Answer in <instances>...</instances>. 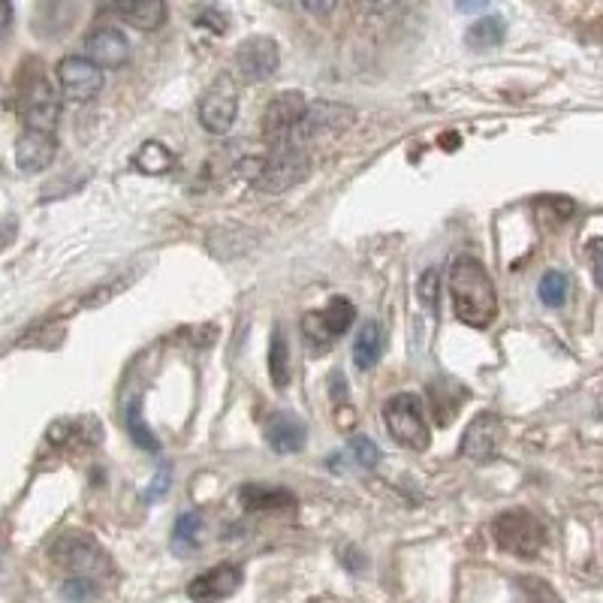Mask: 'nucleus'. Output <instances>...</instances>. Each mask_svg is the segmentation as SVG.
Returning <instances> with one entry per match:
<instances>
[{"mask_svg":"<svg viewBox=\"0 0 603 603\" xmlns=\"http://www.w3.org/2000/svg\"><path fill=\"white\" fill-rule=\"evenodd\" d=\"M348 453L353 455V462H356L360 468H374L378 465V459H381V450H378V446H374V441H371V438H365V434L350 438Z\"/></svg>","mask_w":603,"mask_h":603,"instance_id":"obj_28","label":"nucleus"},{"mask_svg":"<svg viewBox=\"0 0 603 603\" xmlns=\"http://www.w3.org/2000/svg\"><path fill=\"white\" fill-rule=\"evenodd\" d=\"M170 474H172L170 465L160 468V474L154 476V486L145 489V501H154V498H160L163 492H167V486H170Z\"/></svg>","mask_w":603,"mask_h":603,"instance_id":"obj_30","label":"nucleus"},{"mask_svg":"<svg viewBox=\"0 0 603 603\" xmlns=\"http://www.w3.org/2000/svg\"><path fill=\"white\" fill-rule=\"evenodd\" d=\"M489 0H455V7H459V12H480L483 7H486Z\"/></svg>","mask_w":603,"mask_h":603,"instance_id":"obj_32","label":"nucleus"},{"mask_svg":"<svg viewBox=\"0 0 603 603\" xmlns=\"http://www.w3.org/2000/svg\"><path fill=\"white\" fill-rule=\"evenodd\" d=\"M416 297H420L425 311H438V299H441V272L438 269H425L420 284H416Z\"/></svg>","mask_w":603,"mask_h":603,"instance_id":"obj_27","label":"nucleus"},{"mask_svg":"<svg viewBox=\"0 0 603 603\" xmlns=\"http://www.w3.org/2000/svg\"><path fill=\"white\" fill-rule=\"evenodd\" d=\"M133 170L142 172V175H167V172H172V167H175V154H172L163 142H145L142 149L133 154Z\"/></svg>","mask_w":603,"mask_h":603,"instance_id":"obj_21","label":"nucleus"},{"mask_svg":"<svg viewBox=\"0 0 603 603\" xmlns=\"http://www.w3.org/2000/svg\"><path fill=\"white\" fill-rule=\"evenodd\" d=\"M504 37H507V24L501 22L498 16H486V19H480V22L468 28L465 43L480 52V49H495V46H501Z\"/></svg>","mask_w":603,"mask_h":603,"instance_id":"obj_23","label":"nucleus"},{"mask_svg":"<svg viewBox=\"0 0 603 603\" xmlns=\"http://www.w3.org/2000/svg\"><path fill=\"white\" fill-rule=\"evenodd\" d=\"M100 12L115 16L139 31H158L167 22V0H100Z\"/></svg>","mask_w":603,"mask_h":603,"instance_id":"obj_13","label":"nucleus"},{"mask_svg":"<svg viewBox=\"0 0 603 603\" xmlns=\"http://www.w3.org/2000/svg\"><path fill=\"white\" fill-rule=\"evenodd\" d=\"M356 121V112L344 103H329V100H318V103H308L305 115L299 118L297 130L287 145H299L305 149L308 142H320V139L335 137L344 133Z\"/></svg>","mask_w":603,"mask_h":603,"instance_id":"obj_5","label":"nucleus"},{"mask_svg":"<svg viewBox=\"0 0 603 603\" xmlns=\"http://www.w3.org/2000/svg\"><path fill=\"white\" fill-rule=\"evenodd\" d=\"M52 555L64 571L82 573V576H97V573L109 567L107 552L100 550L94 540L86 537V534H67V537H61L54 543Z\"/></svg>","mask_w":603,"mask_h":603,"instance_id":"obj_11","label":"nucleus"},{"mask_svg":"<svg viewBox=\"0 0 603 603\" xmlns=\"http://www.w3.org/2000/svg\"><path fill=\"white\" fill-rule=\"evenodd\" d=\"M567 290H571V278L564 275V272H559V269H552V272H546V275L540 278L537 297L546 308H561L567 302Z\"/></svg>","mask_w":603,"mask_h":603,"instance_id":"obj_25","label":"nucleus"},{"mask_svg":"<svg viewBox=\"0 0 603 603\" xmlns=\"http://www.w3.org/2000/svg\"><path fill=\"white\" fill-rule=\"evenodd\" d=\"M58 158V139L52 130L28 128L16 142V163L22 172L49 170Z\"/></svg>","mask_w":603,"mask_h":603,"instance_id":"obj_14","label":"nucleus"},{"mask_svg":"<svg viewBox=\"0 0 603 603\" xmlns=\"http://www.w3.org/2000/svg\"><path fill=\"white\" fill-rule=\"evenodd\" d=\"M86 54L94 61L97 67H103V70H118V67L128 61L130 54V43L124 33L118 31V28H97L86 37Z\"/></svg>","mask_w":603,"mask_h":603,"instance_id":"obj_16","label":"nucleus"},{"mask_svg":"<svg viewBox=\"0 0 603 603\" xmlns=\"http://www.w3.org/2000/svg\"><path fill=\"white\" fill-rule=\"evenodd\" d=\"M308 100L299 91H284V94L272 97V103L263 112V137L269 149L287 145L293 130H297L299 118L305 115Z\"/></svg>","mask_w":603,"mask_h":603,"instance_id":"obj_8","label":"nucleus"},{"mask_svg":"<svg viewBox=\"0 0 603 603\" xmlns=\"http://www.w3.org/2000/svg\"><path fill=\"white\" fill-rule=\"evenodd\" d=\"M308 172H311V158H308L305 149L278 145V149H269V158L260 163L254 175V191L275 197V193L297 188L299 181H305Z\"/></svg>","mask_w":603,"mask_h":603,"instance_id":"obj_2","label":"nucleus"},{"mask_svg":"<svg viewBox=\"0 0 603 603\" xmlns=\"http://www.w3.org/2000/svg\"><path fill=\"white\" fill-rule=\"evenodd\" d=\"M353 320H356V308L350 299H332L323 311H311L302 320V332H305V339L311 344H318V348H326L332 341L344 335L350 326H353Z\"/></svg>","mask_w":603,"mask_h":603,"instance_id":"obj_9","label":"nucleus"},{"mask_svg":"<svg viewBox=\"0 0 603 603\" xmlns=\"http://www.w3.org/2000/svg\"><path fill=\"white\" fill-rule=\"evenodd\" d=\"M365 3H369L374 12H390V10H395V7H399L402 0H365Z\"/></svg>","mask_w":603,"mask_h":603,"instance_id":"obj_33","label":"nucleus"},{"mask_svg":"<svg viewBox=\"0 0 603 603\" xmlns=\"http://www.w3.org/2000/svg\"><path fill=\"white\" fill-rule=\"evenodd\" d=\"M278 64H281V52H278L275 40H269V37H251L235 52V70L251 86L272 79L278 73Z\"/></svg>","mask_w":603,"mask_h":603,"instance_id":"obj_12","label":"nucleus"},{"mask_svg":"<svg viewBox=\"0 0 603 603\" xmlns=\"http://www.w3.org/2000/svg\"><path fill=\"white\" fill-rule=\"evenodd\" d=\"M12 28V0H3V31Z\"/></svg>","mask_w":603,"mask_h":603,"instance_id":"obj_35","label":"nucleus"},{"mask_svg":"<svg viewBox=\"0 0 603 603\" xmlns=\"http://www.w3.org/2000/svg\"><path fill=\"white\" fill-rule=\"evenodd\" d=\"M501 438H504V425L498 420L495 413H483L476 416L474 423L465 429V438H462V455L465 459H474V462H489L492 455L498 453L501 446Z\"/></svg>","mask_w":603,"mask_h":603,"instance_id":"obj_15","label":"nucleus"},{"mask_svg":"<svg viewBox=\"0 0 603 603\" xmlns=\"http://www.w3.org/2000/svg\"><path fill=\"white\" fill-rule=\"evenodd\" d=\"M450 293L455 318L474 329H486L498 314V293L486 265L474 257H459L450 265Z\"/></svg>","mask_w":603,"mask_h":603,"instance_id":"obj_1","label":"nucleus"},{"mask_svg":"<svg viewBox=\"0 0 603 603\" xmlns=\"http://www.w3.org/2000/svg\"><path fill=\"white\" fill-rule=\"evenodd\" d=\"M495 543L516 559H537L543 543H546V529L529 510H507L495 519L492 525Z\"/></svg>","mask_w":603,"mask_h":603,"instance_id":"obj_4","label":"nucleus"},{"mask_svg":"<svg viewBox=\"0 0 603 603\" xmlns=\"http://www.w3.org/2000/svg\"><path fill=\"white\" fill-rule=\"evenodd\" d=\"M61 594L73 597V601H86V597L97 594V582L91 580V576H82V573H70V580L64 582Z\"/></svg>","mask_w":603,"mask_h":603,"instance_id":"obj_29","label":"nucleus"},{"mask_svg":"<svg viewBox=\"0 0 603 603\" xmlns=\"http://www.w3.org/2000/svg\"><path fill=\"white\" fill-rule=\"evenodd\" d=\"M202 531V513L200 510H191V513H181L175 529H172V550L175 552H191L197 543H200Z\"/></svg>","mask_w":603,"mask_h":603,"instance_id":"obj_24","label":"nucleus"},{"mask_svg":"<svg viewBox=\"0 0 603 603\" xmlns=\"http://www.w3.org/2000/svg\"><path fill=\"white\" fill-rule=\"evenodd\" d=\"M58 86H61L67 100L88 103L103 88V67H97L88 54L86 58L82 54H70V58H64L58 64Z\"/></svg>","mask_w":603,"mask_h":603,"instance_id":"obj_10","label":"nucleus"},{"mask_svg":"<svg viewBox=\"0 0 603 603\" xmlns=\"http://www.w3.org/2000/svg\"><path fill=\"white\" fill-rule=\"evenodd\" d=\"M239 501L244 510H290L297 504V495L290 489L281 486H263V483H248L239 489Z\"/></svg>","mask_w":603,"mask_h":603,"instance_id":"obj_19","label":"nucleus"},{"mask_svg":"<svg viewBox=\"0 0 603 603\" xmlns=\"http://www.w3.org/2000/svg\"><path fill=\"white\" fill-rule=\"evenodd\" d=\"M383 423L390 429L392 441L404 446V450L423 453L432 444V429L425 423L423 404H420L416 395H408V392L392 395L386 408H383Z\"/></svg>","mask_w":603,"mask_h":603,"instance_id":"obj_3","label":"nucleus"},{"mask_svg":"<svg viewBox=\"0 0 603 603\" xmlns=\"http://www.w3.org/2000/svg\"><path fill=\"white\" fill-rule=\"evenodd\" d=\"M22 118L24 124L33 130L58 128L61 118V97L46 76H31L22 88Z\"/></svg>","mask_w":603,"mask_h":603,"instance_id":"obj_7","label":"nucleus"},{"mask_svg":"<svg viewBox=\"0 0 603 603\" xmlns=\"http://www.w3.org/2000/svg\"><path fill=\"white\" fill-rule=\"evenodd\" d=\"M305 438L308 429L297 413L293 411L269 413V420H265V441H269V446H272L275 453L281 455L299 453V450L305 446Z\"/></svg>","mask_w":603,"mask_h":603,"instance_id":"obj_18","label":"nucleus"},{"mask_svg":"<svg viewBox=\"0 0 603 603\" xmlns=\"http://www.w3.org/2000/svg\"><path fill=\"white\" fill-rule=\"evenodd\" d=\"M594 281H597V287L603 290V251L594 254Z\"/></svg>","mask_w":603,"mask_h":603,"instance_id":"obj_34","label":"nucleus"},{"mask_svg":"<svg viewBox=\"0 0 603 603\" xmlns=\"http://www.w3.org/2000/svg\"><path fill=\"white\" fill-rule=\"evenodd\" d=\"M269 378H272V386L275 390H287L290 381H293V369H290V348H287L284 335H281V329L272 332V344H269Z\"/></svg>","mask_w":603,"mask_h":603,"instance_id":"obj_22","label":"nucleus"},{"mask_svg":"<svg viewBox=\"0 0 603 603\" xmlns=\"http://www.w3.org/2000/svg\"><path fill=\"white\" fill-rule=\"evenodd\" d=\"M335 3L339 0H302V7L308 12H314V16H329V12L335 10Z\"/></svg>","mask_w":603,"mask_h":603,"instance_id":"obj_31","label":"nucleus"},{"mask_svg":"<svg viewBox=\"0 0 603 603\" xmlns=\"http://www.w3.org/2000/svg\"><path fill=\"white\" fill-rule=\"evenodd\" d=\"M383 356V329L378 320H365L356 335V344H353V362L356 369L369 371L374 369Z\"/></svg>","mask_w":603,"mask_h":603,"instance_id":"obj_20","label":"nucleus"},{"mask_svg":"<svg viewBox=\"0 0 603 603\" xmlns=\"http://www.w3.org/2000/svg\"><path fill=\"white\" fill-rule=\"evenodd\" d=\"M239 115V88L233 76H218L200 97V124L214 137L230 133Z\"/></svg>","mask_w":603,"mask_h":603,"instance_id":"obj_6","label":"nucleus"},{"mask_svg":"<svg viewBox=\"0 0 603 603\" xmlns=\"http://www.w3.org/2000/svg\"><path fill=\"white\" fill-rule=\"evenodd\" d=\"M124 425H128L130 438L137 441L139 446H145L149 453H158L160 450V441L151 434V429L145 423H142V411H139V399H133V402L128 404V413H124Z\"/></svg>","mask_w":603,"mask_h":603,"instance_id":"obj_26","label":"nucleus"},{"mask_svg":"<svg viewBox=\"0 0 603 603\" xmlns=\"http://www.w3.org/2000/svg\"><path fill=\"white\" fill-rule=\"evenodd\" d=\"M239 585H242V567L239 564H218L212 571L200 573L188 585V597H193V601H218V597H230V594L239 592Z\"/></svg>","mask_w":603,"mask_h":603,"instance_id":"obj_17","label":"nucleus"}]
</instances>
